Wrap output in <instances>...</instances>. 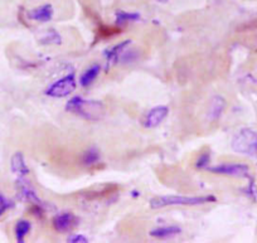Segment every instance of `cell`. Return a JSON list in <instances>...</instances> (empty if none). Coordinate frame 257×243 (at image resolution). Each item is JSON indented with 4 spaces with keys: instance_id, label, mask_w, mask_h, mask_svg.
<instances>
[{
    "instance_id": "cell-1",
    "label": "cell",
    "mask_w": 257,
    "mask_h": 243,
    "mask_svg": "<svg viewBox=\"0 0 257 243\" xmlns=\"http://www.w3.org/2000/svg\"><path fill=\"white\" fill-rule=\"evenodd\" d=\"M66 110L90 121H98L105 116L106 107L101 101L85 100L76 96L66 103Z\"/></svg>"
},
{
    "instance_id": "cell-2",
    "label": "cell",
    "mask_w": 257,
    "mask_h": 243,
    "mask_svg": "<svg viewBox=\"0 0 257 243\" xmlns=\"http://www.w3.org/2000/svg\"><path fill=\"white\" fill-rule=\"evenodd\" d=\"M231 148L234 153L257 159V133L252 129H242L232 138Z\"/></svg>"
},
{
    "instance_id": "cell-3",
    "label": "cell",
    "mask_w": 257,
    "mask_h": 243,
    "mask_svg": "<svg viewBox=\"0 0 257 243\" xmlns=\"http://www.w3.org/2000/svg\"><path fill=\"white\" fill-rule=\"evenodd\" d=\"M216 202L213 195H202V197H184V195H164V197L153 198L150 207L153 209L170 207V205H199L206 203Z\"/></svg>"
},
{
    "instance_id": "cell-4",
    "label": "cell",
    "mask_w": 257,
    "mask_h": 243,
    "mask_svg": "<svg viewBox=\"0 0 257 243\" xmlns=\"http://www.w3.org/2000/svg\"><path fill=\"white\" fill-rule=\"evenodd\" d=\"M76 86H77V82H76L75 73H70L52 83L46 90V95L53 98L66 97L76 90Z\"/></svg>"
},
{
    "instance_id": "cell-5",
    "label": "cell",
    "mask_w": 257,
    "mask_h": 243,
    "mask_svg": "<svg viewBox=\"0 0 257 243\" xmlns=\"http://www.w3.org/2000/svg\"><path fill=\"white\" fill-rule=\"evenodd\" d=\"M207 170L213 174L228 175V177L247 178L249 175V168L246 164H234V163H224L214 167H207Z\"/></svg>"
},
{
    "instance_id": "cell-6",
    "label": "cell",
    "mask_w": 257,
    "mask_h": 243,
    "mask_svg": "<svg viewBox=\"0 0 257 243\" xmlns=\"http://www.w3.org/2000/svg\"><path fill=\"white\" fill-rule=\"evenodd\" d=\"M52 224H53V228L57 232L67 233L77 227L78 219L75 214H72V213L70 212H66L56 215V217L53 218Z\"/></svg>"
},
{
    "instance_id": "cell-7",
    "label": "cell",
    "mask_w": 257,
    "mask_h": 243,
    "mask_svg": "<svg viewBox=\"0 0 257 243\" xmlns=\"http://www.w3.org/2000/svg\"><path fill=\"white\" fill-rule=\"evenodd\" d=\"M168 113H169V108L167 106H157L147 113V116L143 120V125L145 129L157 128L165 120Z\"/></svg>"
},
{
    "instance_id": "cell-8",
    "label": "cell",
    "mask_w": 257,
    "mask_h": 243,
    "mask_svg": "<svg viewBox=\"0 0 257 243\" xmlns=\"http://www.w3.org/2000/svg\"><path fill=\"white\" fill-rule=\"evenodd\" d=\"M17 188H18L19 197L22 198L26 202H32L34 204H41V199L37 195L36 190L33 189V187L31 185V183L26 179L24 177H19V179L17 180Z\"/></svg>"
},
{
    "instance_id": "cell-9",
    "label": "cell",
    "mask_w": 257,
    "mask_h": 243,
    "mask_svg": "<svg viewBox=\"0 0 257 243\" xmlns=\"http://www.w3.org/2000/svg\"><path fill=\"white\" fill-rule=\"evenodd\" d=\"M53 7L51 4H44V6L38 7V8L32 9L28 13V17L32 21L41 22V23H47L53 18Z\"/></svg>"
},
{
    "instance_id": "cell-10",
    "label": "cell",
    "mask_w": 257,
    "mask_h": 243,
    "mask_svg": "<svg viewBox=\"0 0 257 243\" xmlns=\"http://www.w3.org/2000/svg\"><path fill=\"white\" fill-rule=\"evenodd\" d=\"M11 169L14 174L19 177H26L29 173V168L26 163V159L22 153H16L12 156L11 160Z\"/></svg>"
},
{
    "instance_id": "cell-11",
    "label": "cell",
    "mask_w": 257,
    "mask_h": 243,
    "mask_svg": "<svg viewBox=\"0 0 257 243\" xmlns=\"http://www.w3.org/2000/svg\"><path fill=\"white\" fill-rule=\"evenodd\" d=\"M182 229L177 225H165V227L155 228L150 232V235L158 239H168V238H173L175 235L180 234Z\"/></svg>"
},
{
    "instance_id": "cell-12",
    "label": "cell",
    "mask_w": 257,
    "mask_h": 243,
    "mask_svg": "<svg viewBox=\"0 0 257 243\" xmlns=\"http://www.w3.org/2000/svg\"><path fill=\"white\" fill-rule=\"evenodd\" d=\"M224 107H226V100L221 96H214L211 101V105H209L208 117L213 121L218 120L222 113H223Z\"/></svg>"
},
{
    "instance_id": "cell-13",
    "label": "cell",
    "mask_w": 257,
    "mask_h": 243,
    "mask_svg": "<svg viewBox=\"0 0 257 243\" xmlns=\"http://www.w3.org/2000/svg\"><path fill=\"white\" fill-rule=\"evenodd\" d=\"M130 43H132V41H128L127 39V41L121 42V43L116 44L115 47H112L111 49H108V51L105 53V57H106V59H107L108 63H115V62L118 59V56H120V54L125 51L126 47H127Z\"/></svg>"
},
{
    "instance_id": "cell-14",
    "label": "cell",
    "mask_w": 257,
    "mask_h": 243,
    "mask_svg": "<svg viewBox=\"0 0 257 243\" xmlns=\"http://www.w3.org/2000/svg\"><path fill=\"white\" fill-rule=\"evenodd\" d=\"M98 73H100V66L95 64V66L90 67V68L86 69V71L82 73V76H81L80 85L82 86V87H87V86H90L91 83L97 78Z\"/></svg>"
},
{
    "instance_id": "cell-15",
    "label": "cell",
    "mask_w": 257,
    "mask_h": 243,
    "mask_svg": "<svg viewBox=\"0 0 257 243\" xmlns=\"http://www.w3.org/2000/svg\"><path fill=\"white\" fill-rule=\"evenodd\" d=\"M82 164L85 165V167H93V165L98 164L101 160V155H100V151L97 150V149L95 148H91L88 149V150H86L85 153H83L82 155Z\"/></svg>"
},
{
    "instance_id": "cell-16",
    "label": "cell",
    "mask_w": 257,
    "mask_h": 243,
    "mask_svg": "<svg viewBox=\"0 0 257 243\" xmlns=\"http://www.w3.org/2000/svg\"><path fill=\"white\" fill-rule=\"evenodd\" d=\"M32 224L29 220L21 219L18 220V223L16 224V238L19 243H23L26 239L27 234L31 232Z\"/></svg>"
},
{
    "instance_id": "cell-17",
    "label": "cell",
    "mask_w": 257,
    "mask_h": 243,
    "mask_svg": "<svg viewBox=\"0 0 257 243\" xmlns=\"http://www.w3.org/2000/svg\"><path fill=\"white\" fill-rule=\"evenodd\" d=\"M121 31L117 27H108V26H101L97 28V36L100 39L111 38V37L120 34Z\"/></svg>"
},
{
    "instance_id": "cell-18",
    "label": "cell",
    "mask_w": 257,
    "mask_h": 243,
    "mask_svg": "<svg viewBox=\"0 0 257 243\" xmlns=\"http://www.w3.org/2000/svg\"><path fill=\"white\" fill-rule=\"evenodd\" d=\"M140 19V14L138 13H127V12L118 11L116 13V21L117 23H126V22H137Z\"/></svg>"
},
{
    "instance_id": "cell-19",
    "label": "cell",
    "mask_w": 257,
    "mask_h": 243,
    "mask_svg": "<svg viewBox=\"0 0 257 243\" xmlns=\"http://www.w3.org/2000/svg\"><path fill=\"white\" fill-rule=\"evenodd\" d=\"M13 207V203L8 199L4 194L0 193V215H3L8 209Z\"/></svg>"
},
{
    "instance_id": "cell-20",
    "label": "cell",
    "mask_w": 257,
    "mask_h": 243,
    "mask_svg": "<svg viewBox=\"0 0 257 243\" xmlns=\"http://www.w3.org/2000/svg\"><path fill=\"white\" fill-rule=\"evenodd\" d=\"M209 154L208 153H204L199 156L198 161H197V168H201V169H207L209 164Z\"/></svg>"
},
{
    "instance_id": "cell-21",
    "label": "cell",
    "mask_w": 257,
    "mask_h": 243,
    "mask_svg": "<svg viewBox=\"0 0 257 243\" xmlns=\"http://www.w3.org/2000/svg\"><path fill=\"white\" fill-rule=\"evenodd\" d=\"M68 242L71 243H87L88 239L82 234H73L68 237Z\"/></svg>"
},
{
    "instance_id": "cell-22",
    "label": "cell",
    "mask_w": 257,
    "mask_h": 243,
    "mask_svg": "<svg viewBox=\"0 0 257 243\" xmlns=\"http://www.w3.org/2000/svg\"><path fill=\"white\" fill-rule=\"evenodd\" d=\"M158 2H160V3H167L168 0H158Z\"/></svg>"
}]
</instances>
